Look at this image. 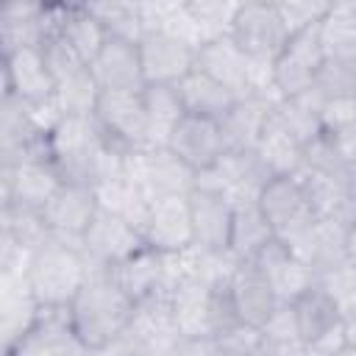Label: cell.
Segmentation results:
<instances>
[{"instance_id": "7402d4cb", "label": "cell", "mask_w": 356, "mask_h": 356, "mask_svg": "<svg viewBox=\"0 0 356 356\" xmlns=\"http://www.w3.org/2000/svg\"><path fill=\"white\" fill-rule=\"evenodd\" d=\"M228 284H231V295L236 300L239 317L248 325L261 328L267 323V317L275 312V306L281 303L270 278L259 267H253L250 261H236Z\"/></svg>"}, {"instance_id": "5bb4252c", "label": "cell", "mask_w": 356, "mask_h": 356, "mask_svg": "<svg viewBox=\"0 0 356 356\" xmlns=\"http://www.w3.org/2000/svg\"><path fill=\"white\" fill-rule=\"evenodd\" d=\"M3 92H14L28 103L53 100L56 78L39 44H25L3 53Z\"/></svg>"}, {"instance_id": "6da1fadb", "label": "cell", "mask_w": 356, "mask_h": 356, "mask_svg": "<svg viewBox=\"0 0 356 356\" xmlns=\"http://www.w3.org/2000/svg\"><path fill=\"white\" fill-rule=\"evenodd\" d=\"M134 298L117 284L108 267H92L89 278L70 300L72 323L89 353H106L128 328Z\"/></svg>"}, {"instance_id": "603a6c76", "label": "cell", "mask_w": 356, "mask_h": 356, "mask_svg": "<svg viewBox=\"0 0 356 356\" xmlns=\"http://www.w3.org/2000/svg\"><path fill=\"white\" fill-rule=\"evenodd\" d=\"M275 100L264 97V95H242L236 97V103L225 111V117L220 120L222 128V139L228 150H253L270 114H273Z\"/></svg>"}, {"instance_id": "e0dca14e", "label": "cell", "mask_w": 356, "mask_h": 356, "mask_svg": "<svg viewBox=\"0 0 356 356\" xmlns=\"http://www.w3.org/2000/svg\"><path fill=\"white\" fill-rule=\"evenodd\" d=\"M197 70L209 72L214 81H220L222 86H228L234 95H250V83H253V61L248 58V53L228 36V31L206 39L197 47Z\"/></svg>"}, {"instance_id": "5b68a950", "label": "cell", "mask_w": 356, "mask_h": 356, "mask_svg": "<svg viewBox=\"0 0 356 356\" xmlns=\"http://www.w3.org/2000/svg\"><path fill=\"white\" fill-rule=\"evenodd\" d=\"M225 31L248 53V58L264 64H273L289 39V28L270 0H250L239 6L228 17Z\"/></svg>"}, {"instance_id": "b9f144b4", "label": "cell", "mask_w": 356, "mask_h": 356, "mask_svg": "<svg viewBox=\"0 0 356 356\" xmlns=\"http://www.w3.org/2000/svg\"><path fill=\"white\" fill-rule=\"evenodd\" d=\"M281 19L286 22L289 33L309 28V25H320L323 17L331 11L334 0H273Z\"/></svg>"}, {"instance_id": "8d00e7d4", "label": "cell", "mask_w": 356, "mask_h": 356, "mask_svg": "<svg viewBox=\"0 0 356 356\" xmlns=\"http://www.w3.org/2000/svg\"><path fill=\"white\" fill-rule=\"evenodd\" d=\"M261 337H264L261 356H267V353H273V356L306 353V342L300 337V325H298V317H295V306L292 303H278L275 306V312L261 325Z\"/></svg>"}, {"instance_id": "9a60e30c", "label": "cell", "mask_w": 356, "mask_h": 356, "mask_svg": "<svg viewBox=\"0 0 356 356\" xmlns=\"http://www.w3.org/2000/svg\"><path fill=\"white\" fill-rule=\"evenodd\" d=\"M97 209H100V203H97V195H95V189L89 184L64 181L56 189V195L44 203L42 214H44L53 236L81 242V236L89 228V222L95 220Z\"/></svg>"}, {"instance_id": "d590c367", "label": "cell", "mask_w": 356, "mask_h": 356, "mask_svg": "<svg viewBox=\"0 0 356 356\" xmlns=\"http://www.w3.org/2000/svg\"><path fill=\"white\" fill-rule=\"evenodd\" d=\"M100 86L92 75L89 67L56 81V92H53V103L58 108V114H95V106L100 100Z\"/></svg>"}, {"instance_id": "7c38bea8", "label": "cell", "mask_w": 356, "mask_h": 356, "mask_svg": "<svg viewBox=\"0 0 356 356\" xmlns=\"http://www.w3.org/2000/svg\"><path fill=\"white\" fill-rule=\"evenodd\" d=\"M139 58L145 83H170L175 86L181 78H186L195 70L197 47L186 39L167 33V31H145L139 36Z\"/></svg>"}, {"instance_id": "74e56055", "label": "cell", "mask_w": 356, "mask_h": 356, "mask_svg": "<svg viewBox=\"0 0 356 356\" xmlns=\"http://www.w3.org/2000/svg\"><path fill=\"white\" fill-rule=\"evenodd\" d=\"M278 295L281 303H295L309 286L317 284V273L312 264H306L303 259H298L295 253H286L281 261H275L267 273H264Z\"/></svg>"}, {"instance_id": "cb8c5ba5", "label": "cell", "mask_w": 356, "mask_h": 356, "mask_svg": "<svg viewBox=\"0 0 356 356\" xmlns=\"http://www.w3.org/2000/svg\"><path fill=\"white\" fill-rule=\"evenodd\" d=\"M209 298H211V284L203 281L200 275L184 278L170 292L172 314L181 337H214L209 320Z\"/></svg>"}, {"instance_id": "f907efd6", "label": "cell", "mask_w": 356, "mask_h": 356, "mask_svg": "<svg viewBox=\"0 0 356 356\" xmlns=\"http://www.w3.org/2000/svg\"><path fill=\"white\" fill-rule=\"evenodd\" d=\"M348 175H350V178H356V153H353V159L348 161Z\"/></svg>"}, {"instance_id": "ee69618b", "label": "cell", "mask_w": 356, "mask_h": 356, "mask_svg": "<svg viewBox=\"0 0 356 356\" xmlns=\"http://www.w3.org/2000/svg\"><path fill=\"white\" fill-rule=\"evenodd\" d=\"M356 120V95L350 97H325L320 108L323 131H337Z\"/></svg>"}, {"instance_id": "f5cc1de1", "label": "cell", "mask_w": 356, "mask_h": 356, "mask_svg": "<svg viewBox=\"0 0 356 356\" xmlns=\"http://www.w3.org/2000/svg\"><path fill=\"white\" fill-rule=\"evenodd\" d=\"M270 3H273V0H270Z\"/></svg>"}, {"instance_id": "d6a6232c", "label": "cell", "mask_w": 356, "mask_h": 356, "mask_svg": "<svg viewBox=\"0 0 356 356\" xmlns=\"http://www.w3.org/2000/svg\"><path fill=\"white\" fill-rule=\"evenodd\" d=\"M81 6L106 28L108 36L139 42V36L145 33L139 0H81Z\"/></svg>"}, {"instance_id": "484cf974", "label": "cell", "mask_w": 356, "mask_h": 356, "mask_svg": "<svg viewBox=\"0 0 356 356\" xmlns=\"http://www.w3.org/2000/svg\"><path fill=\"white\" fill-rule=\"evenodd\" d=\"M178 97L184 103L186 114H197V117H211V120H222L225 111L236 103L239 95H234L228 86H222L220 81H214L209 72L203 70H192L186 78H181L175 83Z\"/></svg>"}, {"instance_id": "e575fe53", "label": "cell", "mask_w": 356, "mask_h": 356, "mask_svg": "<svg viewBox=\"0 0 356 356\" xmlns=\"http://www.w3.org/2000/svg\"><path fill=\"white\" fill-rule=\"evenodd\" d=\"M0 231L8 234L11 239H17L22 248H28L33 253L53 236V231H50V225H47V220L39 209L17 206V203H3L0 206Z\"/></svg>"}, {"instance_id": "ba28073f", "label": "cell", "mask_w": 356, "mask_h": 356, "mask_svg": "<svg viewBox=\"0 0 356 356\" xmlns=\"http://www.w3.org/2000/svg\"><path fill=\"white\" fill-rule=\"evenodd\" d=\"M72 353H89V350L75 331L70 303H58V306H39L33 325L11 348L8 356H72Z\"/></svg>"}, {"instance_id": "f35d334b", "label": "cell", "mask_w": 356, "mask_h": 356, "mask_svg": "<svg viewBox=\"0 0 356 356\" xmlns=\"http://www.w3.org/2000/svg\"><path fill=\"white\" fill-rule=\"evenodd\" d=\"M317 284L334 300V306L339 309L342 317L356 314V261L342 259V261L320 270Z\"/></svg>"}, {"instance_id": "9c48e42d", "label": "cell", "mask_w": 356, "mask_h": 356, "mask_svg": "<svg viewBox=\"0 0 356 356\" xmlns=\"http://www.w3.org/2000/svg\"><path fill=\"white\" fill-rule=\"evenodd\" d=\"M259 206L270 220L275 236H281L284 242L300 236L317 217L295 175H273L259 192Z\"/></svg>"}, {"instance_id": "ab89813d", "label": "cell", "mask_w": 356, "mask_h": 356, "mask_svg": "<svg viewBox=\"0 0 356 356\" xmlns=\"http://www.w3.org/2000/svg\"><path fill=\"white\" fill-rule=\"evenodd\" d=\"M314 89L323 97H350V95H356V61L325 56V61L317 70Z\"/></svg>"}, {"instance_id": "60d3db41", "label": "cell", "mask_w": 356, "mask_h": 356, "mask_svg": "<svg viewBox=\"0 0 356 356\" xmlns=\"http://www.w3.org/2000/svg\"><path fill=\"white\" fill-rule=\"evenodd\" d=\"M228 278H231V275H228ZM228 278L211 284L209 320H211V334H214V337H220V334H225V331H231L234 325L242 323L239 309H236V300H234V295H231V284H228Z\"/></svg>"}, {"instance_id": "c3c4849f", "label": "cell", "mask_w": 356, "mask_h": 356, "mask_svg": "<svg viewBox=\"0 0 356 356\" xmlns=\"http://www.w3.org/2000/svg\"><path fill=\"white\" fill-rule=\"evenodd\" d=\"M342 331H345V353L356 356V314L342 320Z\"/></svg>"}, {"instance_id": "4dcf8cb0", "label": "cell", "mask_w": 356, "mask_h": 356, "mask_svg": "<svg viewBox=\"0 0 356 356\" xmlns=\"http://www.w3.org/2000/svg\"><path fill=\"white\" fill-rule=\"evenodd\" d=\"M56 36H61L86 64L100 53V47L108 42L106 28L83 8V6H61V17H58V31Z\"/></svg>"}, {"instance_id": "1f68e13d", "label": "cell", "mask_w": 356, "mask_h": 356, "mask_svg": "<svg viewBox=\"0 0 356 356\" xmlns=\"http://www.w3.org/2000/svg\"><path fill=\"white\" fill-rule=\"evenodd\" d=\"M320 39L325 56L356 61V0H334L320 22Z\"/></svg>"}, {"instance_id": "277c9868", "label": "cell", "mask_w": 356, "mask_h": 356, "mask_svg": "<svg viewBox=\"0 0 356 356\" xmlns=\"http://www.w3.org/2000/svg\"><path fill=\"white\" fill-rule=\"evenodd\" d=\"M178 325L172 314V300L167 289H159L134 303V314L122 337L106 353H134V356H159L175 353Z\"/></svg>"}, {"instance_id": "8fae6325", "label": "cell", "mask_w": 356, "mask_h": 356, "mask_svg": "<svg viewBox=\"0 0 356 356\" xmlns=\"http://www.w3.org/2000/svg\"><path fill=\"white\" fill-rule=\"evenodd\" d=\"M64 184L53 159H22L0 164V206L17 203L28 209H44V203Z\"/></svg>"}, {"instance_id": "3957f363", "label": "cell", "mask_w": 356, "mask_h": 356, "mask_svg": "<svg viewBox=\"0 0 356 356\" xmlns=\"http://www.w3.org/2000/svg\"><path fill=\"white\" fill-rule=\"evenodd\" d=\"M92 273L81 242L50 236L28 264V286L42 306L70 303Z\"/></svg>"}, {"instance_id": "52a82bcc", "label": "cell", "mask_w": 356, "mask_h": 356, "mask_svg": "<svg viewBox=\"0 0 356 356\" xmlns=\"http://www.w3.org/2000/svg\"><path fill=\"white\" fill-rule=\"evenodd\" d=\"M95 117L114 145L125 150L147 147V111H145L142 92L103 89L95 106Z\"/></svg>"}, {"instance_id": "7a4b0ae2", "label": "cell", "mask_w": 356, "mask_h": 356, "mask_svg": "<svg viewBox=\"0 0 356 356\" xmlns=\"http://www.w3.org/2000/svg\"><path fill=\"white\" fill-rule=\"evenodd\" d=\"M111 145L95 114H64L50 131V159L70 184L92 186Z\"/></svg>"}, {"instance_id": "4fadbf2b", "label": "cell", "mask_w": 356, "mask_h": 356, "mask_svg": "<svg viewBox=\"0 0 356 356\" xmlns=\"http://www.w3.org/2000/svg\"><path fill=\"white\" fill-rule=\"evenodd\" d=\"M142 236L150 248L161 253L184 250L195 245L192 234V214H189V195H161L150 200L147 220Z\"/></svg>"}, {"instance_id": "f6af8a7d", "label": "cell", "mask_w": 356, "mask_h": 356, "mask_svg": "<svg viewBox=\"0 0 356 356\" xmlns=\"http://www.w3.org/2000/svg\"><path fill=\"white\" fill-rule=\"evenodd\" d=\"M189 14H195L200 22L225 31L231 17V0H181Z\"/></svg>"}, {"instance_id": "2e32d148", "label": "cell", "mask_w": 356, "mask_h": 356, "mask_svg": "<svg viewBox=\"0 0 356 356\" xmlns=\"http://www.w3.org/2000/svg\"><path fill=\"white\" fill-rule=\"evenodd\" d=\"M53 28V0H0V44L3 53L42 44Z\"/></svg>"}, {"instance_id": "7dc6e473", "label": "cell", "mask_w": 356, "mask_h": 356, "mask_svg": "<svg viewBox=\"0 0 356 356\" xmlns=\"http://www.w3.org/2000/svg\"><path fill=\"white\" fill-rule=\"evenodd\" d=\"M328 136H331V142H334V147H337V153L345 159V164L353 159V153H356V120L353 122H348V125H342V128H337V131H325Z\"/></svg>"}, {"instance_id": "ac0fdd59", "label": "cell", "mask_w": 356, "mask_h": 356, "mask_svg": "<svg viewBox=\"0 0 356 356\" xmlns=\"http://www.w3.org/2000/svg\"><path fill=\"white\" fill-rule=\"evenodd\" d=\"M189 214L195 245L203 250H228L234 203L228 195L206 186H195L189 192Z\"/></svg>"}, {"instance_id": "7bdbcfd3", "label": "cell", "mask_w": 356, "mask_h": 356, "mask_svg": "<svg viewBox=\"0 0 356 356\" xmlns=\"http://www.w3.org/2000/svg\"><path fill=\"white\" fill-rule=\"evenodd\" d=\"M214 339H217V353L222 356H259L264 350L261 328L248 325V323H239Z\"/></svg>"}, {"instance_id": "f1b7e54d", "label": "cell", "mask_w": 356, "mask_h": 356, "mask_svg": "<svg viewBox=\"0 0 356 356\" xmlns=\"http://www.w3.org/2000/svg\"><path fill=\"white\" fill-rule=\"evenodd\" d=\"M145 111H147V147H161L170 142L172 128L186 114L178 97V89L170 83H147L142 89Z\"/></svg>"}, {"instance_id": "44dd1931", "label": "cell", "mask_w": 356, "mask_h": 356, "mask_svg": "<svg viewBox=\"0 0 356 356\" xmlns=\"http://www.w3.org/2000/svg\"><path fill=\"white\" fill-rule=\"evenodd\" d=\"M39 300L28 286V275H0V350L3 356L25 337L39 314Z\"/></svg>"}, {"instance_id": "ffe728a7", "label": "cell", "mask_w": 356, "mask_h": 356, "mask_svg": "<svg viewBox=\"0 0 356 356\" xmlns=\"http://www.w3.org/2000/svg\"><path fill=\"white\" fill-rule=\"evenodd\" d=\"M89 70L100 89H134L142 92L145 72L139 58V44L131 39L108 36V42L100 47V53L89 61Z\"/></svg>"}, {"instance_id": "836d02e7", "label": "cell", "mask_w": 356, "mask_h": 356, "mask_svg": "<svg viewBox=\"0 0 356 356\" xmlns=\"http://www.w3.org/2000/svg\"><path fill=\"white\" fill-rule=\"evenodd\" d=\"M295 317H298V325H300V337L303 342L309 345L312 339H317L320 334L337 328L345 317L339 314V309L334 306V300L320 289V284L309 286L295 303Z\"/></svg>"}, {"instance_id": "8992f818", "label": "cell", "mask_w": 356, "mask_h": 356, "mask_svg": "<svg viewBox=\"0 0 356 356\" xmlns=\"http://www.w3.org/2000/svg\"><path fill=\"white\" fill-rule=\"evenodd\" d=\"M323 61H325V50H323V39H320V25L292 31L284 50L273 61V83H275L278 95L295 97V95H303L306 89H312Z\"/></svg>"}, {"instance_id": "816d5d0a", "label": "cell", "mask_w": 356, "mask_h": 356, "mask_svg": "<svg viewBox=\"0 0 356 356\" xmlns=\"http://www.w3.org/2000/svg\"><path fill=\"white\" fill-rule=\"evenodd\" d=\"M245 3H250V0H231V14H234L239 6H245Z\"/></svg>"}, {"instance_id": "681fc988", "label": "cell", "mask_w": 356, "mask_h": 356, "mask_svg": "<svg viewBox=\"0 0 356 356\" xmlns=\"http://www.w3.org/2000/svg\"><path fill=\"white\" fill-rule=\"evenodd\" d=\"M345 259L356 261V222L353 220H348V228H345Z\"/></svg>"}, {"instance_id": "d4e9b609", "label": "cell", "mask_w": 356, "mask_h": 356, "mask_svg": "<svg viewBox=\"0 0 356 356\" xmlns=\"http://www.w3.org/2000/svg\"><path fill=\"white\" fill-rule=\"evenodd\" d=\"M111 275L117 278V284L134 298H147L159 289H164V273H167V264H164V253L150 248V245H142L136 253H131L128 259H122L120 264L108 267Z\"/></svg>"}, {"instance_id": "30bf717a", "label": "cell", "mask_w": 356, "mask_h": 356, "mask_svg": "<svg viewBox=\"0 0 356 356\" xmlns=\"http://www.w3.org/2000/svg\"><path fill=\"white\" fill-rule=\"evenodd\" d=\"M142 245H147L142 231L131 220L108 209H97L95 220L81 236V248L92 267H114L131 253H136Z\"/></svg>"}, {"instance_id": "f546056e", "label": "cell", "mask_w": 356, "mask_h": 356, "mask_svg": "<svg viewBox=\"0 0 356 356\" xmlns=\"http://www.w3.org/2000/svg\"><path fill=\"white\" fill-rule=\"evenodd\" d=\"M273 236H275V231H273L270 220L264 217L259 200L234 206V222H231V239H228V253L234 259L248 261Z\"/></svg>"}, {"instance_id": "bcb514c9", "label": "cell", "mask_w": 356, "mask_h": 356, "mask_svg": "<svg viewBox=\"0 0 356 356\" xmlns=\"http://www.w3.org/2000/svg\"><path fill=\"white\" fill-rule=\"evenodd\" d=\"M306 353L312 356H337V353H345V331H342V323L325 334H320L317 339H312L306 345Z\"/></svg>"}, {"instance_id": "d6986e66", "label": "cell", "mask_w": 356, "mask_h": 356, "mask_svg": "<svg viewBox=\"0 0 356 356\" xmlns=\"http://www.w3.org/2000/svg\"><path fill=\"white\" fill-rule=\"evenodd\" d=\"M167 147L175 150L197 172L206 170V167H211V164H217L220 156L228 150L225 147V139H222L220 120L197 117V114H184L178 120V125L170 134Z\"/></svg>"}, {"instance_id": "4316f807", "label": "cell", "mask_w": 356, "mask_h": 356, "mask_svg": "<svg viewBox=\"0 0 356 356\" xmlns=\"http://www.w3.org/2000/svg\"><path fill=\"white\" fill-rule=\"evenodd\" d=\"M253 153L267 167L270 175H295L303 167V145L270 114Z\"/></svg>"}, {"instance_id": "83f0119b", "label": "cell", "mask_w": 356, "mask_h": 356, "mask_svg": "<svg viewBox=\"0 0 356 356\" xmlns=\"http://www.w3.org/2000/svg\"><path fill=\"white\" fill-rule=\"evenodd\" d=\"M295 178L300 181V186H303V192L312 203V211L317 217H348L350 178L323 172V170H312L306 164L295 172Z\"/></svg>"}]
</instances>
